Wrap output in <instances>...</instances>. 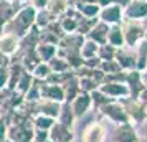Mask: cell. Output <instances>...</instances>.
Returning <instances> with one entry per match:
<instances>
[{
  "mask_svg": "<svg viewBox=\"0 0 147 142\" xmlns=\"http://www.w3.org/2000/svg\"><path fill=\"white\" fill-rule=\"evenodd\" d=\"M142 2H147V0H142Z\"/></svg>",
  "mask_w": 147,
  "mask_h": 142,
  "instance_id": "f907efd6",
  "label": "cell"
},
{
  "mask_svg": "<svg viewBox=\"0 0 147 142\" xmlns=\"http://www.w3.org/2000/svg\"><path fill=\"white\" fill-rule=\"evenodd\" d=\"M99 69L104 73V75H116V73H121V71H122L121 66L116 63V60L101 61V63H99Z\"/></svg>",
  "mask_w": 147,
  "mask_h": 142,
  "instance_id": "e575fe53",
  "label": "cell"
},
{
  "mask_svg": "<svg viewBox=\"0 0 147 142\" xmlns=\"http://www.w3.org/2000/svg\"><path fill=\"white\" fill-rule=\"evenodd\" d=\"M25 5V3H13L8 0H0V33L3 32V27L7 25V22L17 13V10Z\"/></svg>",
  "mask_w": 147,
  "mask_h": 142,
  "instance_id": "ac0fdd59",
  "label": "cell"
},
{
  "mask_svg": "<svg viewBox=\"0 0 147 142\" xmlns=\"http://www.w3.org/2000/svg\"><path fill=\"white\" fill-rule=\"evenodd\" d=\"M0 65H10V60L7 56H3L2 53H0Z\"/></svg>",
  "mask_w": 147,
  "mask_h": 142,
  "instance_id": "7bdbcfd3",
  "label": "cell"
},
{
  "mask_svg": "<svg viewBox=\"0 0 147 142\" xmlns=\"http://www.w3.org/2000/svg\"><path fill=\"white\" fill-rule=\"evenodd\" d=\"M35 15H36V10H35L32 5H22L18 10H17V13L7 22V25L3 27V32H7V33H13L15 36H18V38H23L25 35L35 27ZM2 32V33H3Z\"/></svg>",
  "mask_w": 147,
  "mask_h": 142,
  "instance_id": "6da1fadb",
  "label": "cell"
},
{
  "mask_svg": "<svg viewBox=\"0 0 147 142\" xmlns=\"http://www.w3.org/2000/svg\"><path fill=\"white\" fill-rule=\"evenodd\" d=\"M23 99L28 101V102H36L40 99V81H38V79H35V81L32 83V86H30V89L25 93Z\"/></svg>",
  "mask_w": 147,
  "mask_h": 142,
  "instance_id": "836d02e7",
  "label": "cell"
},
{
  "mask_svg": "<svg viewBox=\"0 0 147 142\" xmlns=\"http://www.w3.org/2000/svg\"><path fill=\"white\" fill-rule=\"evenodd\" d=\"M69 106H71V111H73L74 117H76V119H83V117L88 114V111H91V108H93L91 94L81 91L80 94L69 102Z\"/></svg>",
  "mask_w": 147,
  "mask_h": 142,
  "instance_id": "4fadbf2b",
  "label": "cell"
},
{
  "mask_svg": "<svg viewBox=\"0 0 147 142\" xmlns=\"http://www.w3.org/2000/svg\"><path fill=\"white\" fill-rule=\"evenodd\" d=\"M106 43L113 45L114 48H122V46H124V36H122V28H121V23L109 25V32H107Z\"/></svg>",
  "mask_w": 147,
  "mask_h": 142,
  "instance_id": "603a6c76",
  "label": "cell"
},
{
  "mask_svg": "<svg viewBox=\"0 0 147 142\" xmlns=\"http://www.w3.org/2000/svg\"><path fill=\"white\" fill-rule=\"evenodd\" d=\"M116 50L117 48H114L113 45H109V43H102L98 46V58L101 61H109V60H114V56H116Z\"/></svg>",
  "mask_w": 147,
  "mask_h": 142,
  "instance_id": "4dcf8cb0",
  "label": "cell"
},
{
  "mask_svg": "<svg viewBox=\"0 0 147 142\" xmlns=\"http://www.w3.org/2000/svg\"><path fill=\"white\" fill-rule=\"evenodd\" d=\"M116 63L121 66L122 71H131V69H137V56L134 48L122 46L116 50V56H114Z\"/></svg>",
  "mask_w": 147,
  "mask_h": 142,
  "instance_id": "30bf717a",
  "label": "cell"
},
{
  "mask_svg": "<svg viewBox=\"0 0 147 142\" xmlns=\"http://www.w3.org/2000/svg\"><path fill=\"white\" fill-rule=\"evenodd\" d=\"M55 20H56V17H55L53 13H50L47 8H45V10H38L36 15H35V27L38 28V30H41V28L48 27V25Z\"/></svg>",
  "mask_w": 147,
  "mask_h": 142,
  "instance_id": "f1b7e54d",
  "label": "cell"
},
{
  "mask_svg": "<svg viewBox=\"0 0 147 142\" xmlns=\"http://www.w3.org/2000/svg\"><path fill=\"white\" fill-rule=\"evenodd\" d=\"M98 89L113 101H121L129 98V89L124 81H102Z\"/></svg>",
  "mask_w": 147,
  "mask_h": 142,
  "instance_id": "ba28073f",
  "label": "cell"
},
{
  "mask_svg": "<svg viewBox=\"0 0 147 142\" xmlns=\"http://www.w3.org/2000/svg\"><path fill=\"white\" fill-rule=\"evenodd\" d=\"M28 5H32V7L38 12V10H45L48 5V0H28Z\"/></svg>",
  "mask_w": 147,
  "mask_h": 142,
  "instance_id": "f35d334b",
  "label": "cell"
},
{
  "mask_svg": "<svg viewBox=\"0 0 147 142\" xmlns=\"http://www.w3.org/2000/svg\"><path fill=\"white\" fill-rule=\"evenodd\" d=\"M147 17V2L129 0L122 7V20H144Z\"/></svg>",
  "mask_w": 147,
  "mask_h": 142,
  "instance_id": "9c48e42d",
  "label": "cell"
},
{
  "mask_svg": "<svg viewBox=\"0 0 147 142\" xmlns=\"http://www.w3.org/2000/svg\"><path fill=\"white\" fill-rule=\"evenodd\" d=\"M107 32H109V25L104 23V22L98 20L96 25H94V27L89 30V33L86 35V38L96 41L98 45H102V43H106V40H107Z\"/></svg>",
  "mask_w": 147,
  "mask_h": 142,
  "instance_id": "d6986e66",
  "label": "cell"
},
{
  "mask_svg": "<svg viewBox=\"0 0 147 142\" xmlns=\"http://www.w3.org/2000/svg\"><path fill=\"white\" fill-rule=\"evenodd\" d=\"M48 66L51 69V73H66V71H73L71 66H69V63H68L65 58L58 56V55L48 61Z\"/></svg>",
  "mask_w": 147,
  "mask_h": 142,
  "instance_id": "83f0119b",
  "label": "cell"
},
{
  "mask_svg": "<svg viewBox=\"0 0 147 142\" xmlns=\"http://www.w3.org/2000/svg\"><path fill=\"white\" fill-rule=\"evenodd\" d=\"M124 83L129 89V98L131 99H137L139 94L142 93V89L146 88V83L142 81L140 71H137V69L124 71Z\"/></svg>",
  "mask_w": 147,
  "mask_h": 142,
  "instance_id": "8fae6325",
  "label": "cell"
},
{
  "mask_svg": "<svg viewBox=\"0 0 147 142\" xmlns=\"http://www.w3.org/2000/svg\"><path fill=\"white\" fill-rule=\"evenodd\" d=\"M121 104L126 111L127 121L131 122L132 126L139 127L142 124H146L147 121V111L146 108L142 106V102L139 99H131V98H126V99H121Z\"/></svg>",
  "mask_w": 147,
  "mask_h": 142,
  "instance_id": "277c9868",
  "label": "cell"
},
{
  "mask_svg": "<svg viewBox=\"0 0 147 142\" xmlns=\"http://www.w3.org/2000/svg\"><path fill=\"white\" fill-rule=\"evenodd\" d=\"M40 99H51L56 102L65 101V93L61 84H53L48 81H40Z\"/></svg>",
  "mask_w": 147,
  "mask_h": 142,
  "instance_id": "9a60e30c",
  "label": "cell"
},
{
  "mask_svg": "<svg viewBox=\"0 0 147 142\" xmlns=\"http://www.w3.org/2000/svg\"><path fill=\"white\" fill-rule=\"evenodd\" d=\"M98 20L104 22L107 25H116L122 22V7L117 3H109L106 7H101L98 13Z\"/></svg>",
  "mask_w": 147,
  "mask_h": 142,
  "instance_id": "5bb4252c",
  "label": "cell"
},
{
  "mask_svg": "<svg viewBox=\"0 0 147 142\" xmlns=\"http://www.w3.org/2000/svg\"><path fill=\"white\" fill-rule=\"evenodd\" d=\"M140 76H142V81L146 83V86H147V60H146V66H144V69L140 71Z\"/></svg>",
  "mask_w": 147,
  "mask_h": 142,
  "instance_id": "b9f144b4",
  "label": "cell"
},
{
  "mask_svg": "<svg viewBox=\"0 0 147 142\" xmlns=\"http://www.w3.org/2000/svg\"><path fill=\"white\" fill-rule=\"evenodd\" d=\"M96 111L102 119V122H109L111 126H119V124L129 122L121 101H109L106 104H102L101 108H98Z\"/></svg>",
  "mask_w": 147,
  "mask_h": 142,
  "instance_id": "7a4b0ae2",
  "label": "cell"
},
{
  "mask_svg": "<svg viewBox=\"0 0 147 142\" xmlns=\"http://www.w3.org/2000/svg\"><path fill=\"white\" fill-rule=\"evenodd\" d=\"M71 7H74L86 18H98V13H99V10H101L99 5L88 3V2H80V0H71Z\"/></svg>",
  "mask_w": 147,
  "mask_h": 142,
  "instance_id": "7402d4cb",
  "label": "cell"
},
{
  "mask_svg": "<svg viewBox=\"0 0 147 142\" xmlns=\"http://www.w3.org/2000/svg\"><path fill=\"white\" fill-rule=\"evenodd\" d=\"M2 142H12V141H10V139H5V141H2Z\"/></svg>",
  "mask_w": 147,
  "mask_h": 142,
  "instance_id": "c3c4849f",
  "label": "cell"
},
{
  "mask_svg": "<svg viewBox=\"0 0 147 142\" xmlns=\"http://www.w3.org/2000/svg\"><path fill=\"white\" fill-rule=\"evenodd\" d=\"M33 137V124L32 119L18 124H8L7 127V139L12 142H32Z\"/></svg>",
  "mask_w": 147,
  "mask_h": 142,
  "instance_id": "8992f818",
  "label": "cell"
},
{
  "mask_svg": "<svg viewBox=\"0 0 147 142\" xmlns=\"http://www.w3.org/2000/svg\"><path fill=\"white\" fill-rule=\"evenodd\" d=\"M98 46H99V45H98L96 41L89 40V38H84V41H83V45H81V48H80V55H81L83 63L98 56Z\"/></svg>",
  "mask_w": 147,
  "mask_h": 142,
  "instance_id": "cb8c5ba5",
  "label": "cell"
},
{
  "mask_svg": "<svg viewBox=\"0 0 147 142\" xmlns=\"http://www.w3.org/2000/svg\"><path fill=\"white\" fill-rule=\"evenodd\" d=\"M35 81L33 75L30 73V71H27V69H23V73L20 75V78H18V81H17V84H15V93H18V94L25 96V93H27L28 89H30V86H32V83Z\"/></svg>",
  "mask_w": 147,
  "mask_h": 142,
  "instance_id": "484cf974",
  "label": "cell"
},
{
  "mask_svg": "<svg viewBox=\"0 0 147 142\" xmlns=\"http://www.w3.org/2000/svg\"><path fill=\"white\" fill-rule=\"evenodd\" d=\"M96 22H98V18H86V17H83L80 20V23H78V28H76V33L83 35V36H86L88 33H89V30L96 25Z\"/></svg>",
  "mask_w": 147,
  "mask_h": 142,
  "instance_id": "d6a6232c",
  "label": "cell"
},
{
  "mask_svg": "<svg viewBox=\"0 0 147 142\" xmlns=\"http://www.w3.org/2000/svg\"><path fill=\"white\" fill-rule=\"evenodd\" d=\"M61 88H63V93H65V101H66V102H71L74 98L81 93L80 81H78V76H76V75H73L71 78H68L66 81L61 84Z\"/></svg>",
  "mask_w": 147,
  "mask_h": 142,
  "instance_id": "44dd1931",
  "label": "cell"
},
{
  "mask_svg": "<svg viewBox=\"0 0 147 142\" xmlns=\"http://www.w3.org/2000/svg\"><path fill=\"white\" fill-rule=\"evenodd\" d=\"M20 51V38L15 36L13 33H0V53L12 60L15 55Z\"/></svg>",
  "mask_w": 147,
  "mask_h": 142,
  "instance_id": "7c38bea8",
  "label": "cell"
},
{
  "mask_svg": "<svg viewBox=\"0 0 147 142\" xmlns=\"http://www.w3.org/2000/svg\"><path fill=\"white\" fill-rule=\"evenodd\" d=\"M55 119L48 117V116H43V114H33L32 116V124H33L35 129H41V131H50V127L53 126Z\"/></svg>",
  "mask_w": 147,
  "mask_h": 142,
  "instance_id": "f546056e",
  "label": "cell"
},
{
  "mask_svg": "<svg viewBox=\"0 0 147 142\" xmlns=\"http://www.w3.org/2000/svg\"><path fill=\"white\" fill-rule=\"evenodd\" d=\"M48 139L51 142H73L74 141L73 129H68L63 124L55 121L53 126L48 131Z\"/></svg>",
  "mask_w": 147,
  "mask_h": 142,
  "instance_id": "2e32d148",
  "label": "cell"
},
{
  "mask_svg": "<svg viewBox=\"0 0 147 142\" xmlns=\"http://www.w3.org/2000/svg\"><path fill=\"white\" fill-rule=\"evenodd\" d=\"M121 28H122V36H124V46L132 48L146 38L142 20H122Z\"/></svg>",
  "mask_w": 147,
  "mask_h": 142,
  "instance_id": "3957f363",
  "label": "cell"
},
{
  "mask_svg": "<svg viewBox=\"0 0 147 142\" xmlns=\"http://www.w3.org/2000/svg\"><path fill=\"white\" fill-rule=\"evenodd\" d=\"M107 127L102 121H91L81 131V142H106Z\"/></svg>",
  "mask_w": 147,
  "mask_h": 142,
  "instance_id": "5b68a950",
  "label": "cell"
},
{
  "mask_svg": "<svg viewBox=\"0 0 147 142\" xmlns=\"http://www.w3.org/2000/svg\"><path fill=\"white\" fill-rule=\"evenodd\" d=\"M111 141L113 142H139L140 135L136 126H132L131 122H126V124L113 126Z\"/></svg>",
  "mask_w": 147,
  "mask_h": 142,
  "instance_id": "52a82bcc",
  "label": "cell"
},
{
  "mask_svg": "<svg viewBox=\"0 0 147 142\" xmlns=\"http://www.w3.org/2000/svg\"><path fill=\"white\" fill-rule=\"evenodd\" d=\"M7 127H8V124L5 121V117H2L0 119V142L7 139Z\"/></svg>",
  "mask_w": 147,
  "mask_h": 142,
  "instance_id": "ab89813d",
  "label": "cell"
},
{
  "mask_svg": "<svg viewBox=\"0 0 147 142\" xmlns=\"http://www.w3.org/2000/svg\"><path fill=\"white\" fill-rule=\"evenodd\" d=\"M91 94V102H93V108H94V111L98 108H101L102 104H106V102H109V101H113V99H109L106 94H102L99 89H96V91H93V93H89Z\"/></svg>",
  "mask_w": 147,
  "mask_h": 142,
  "instance_id": "d590c367",
  "label": "cell"
},
{
  "mask_svg": "<svg viewBox=\"0 0 147 142\" xmlns=\"http://www.w3.org/2000/svg\"><path fill=\"white\" fill-rule=\"evenodd\" d=\"M56 122H60L63 124L65 127L68 129H73L74 127V122H76V117H74L73 111H71V106H69V102L63 101L60 106V112H58V117L55 119Z\"/></svg>",
  "mask_w": 147,
  "mask_h": 142,
  "instance_id": "ffe728a7",
  "label": "cell"
},
{
  "mask_svg": "<svg viewBox=\"0 0 147 142\" xmlns=\"http://www.w3.org/2000/svg\"><path fill=\"white\" fill-rule=\"evenodd\" d=\"M137 99L142 102V106H144V108H146V111H147V86L142 89V93L139 94V98H137Z\"/></svg>",
  "mask_w": 147,
  "mask_h": 142,
  "instance_id": "60d3db41",
  "label": "cell"
},
{
  "mask_svg": "<svg viewBox=\"0 0 147 142\" xmlns=\"http://www.w3.org/2000/svg\"><path fill=\"white\" fill-rule=\"evenodd\" d=\"M50 73H51V69L48 66V63H43V61H40V63L35 66V69L32 71L33 78L38 79V81H47V78L50 76Z\"/></svg>",
  "mask_w": 147,
  "mask_h": 142,
  "instance_id": "1f68e13d",
  "label": "cell"
},
{
  "mask_svg": "<svg viewBox=\"0 0 147 142\" xmlns=\"http://www.w3.org/2000/svg\"><path fill=\"white\" fill-rule=\"evenodd\" d=\"M8 2H13V3H28V0H8Z\"/></svg>",
  "mask_w": 147,
  "mask_h": 142,
  "instance_id": "ee69618b",
  "label": "cell"
},
{
  "mask_svg": "<svg viewBox=\"0 0 147 142\" xmlns=\"http://www.w3.org/2000/svg\"><path fill=\"white\" fill-rule=\"evenodd\" d=\"M45 142H51V141H50V139H47V141H45Z\"/></svg>",
  "mask_w": 147,
  "mask_h": 142,
  "instance_id": "681fc988",
  "label": "cell"
},
{
  "mask_svg": "<svg viewBox=\"0 0 147 142\" xmlns=\"http://www.w3.org/2000/svg\"><path fill=\"white\" fill-rule=\"evenodd\" d=\"M48 139V132L47 131H41V129H35L33 127V137L32 142H45Z\"/></svg>",
  "mask_w": 147,
  "mask_h": 142,
  "instance_id": "74e56055",
  "label": "cell"
},
{
  "mask_svg": "<svg viewBox=\"0 0 147 142\" xmlns=\"http://www.w3.org/2000/svg\"><path fill=\"white\" fill-rule=\"evenodd\" d=\"M8 86V65H0V89Z\"/></svg>",
  "mask_w": 147,
  "mask_h": 142,
  "instance_id": "8d00e7d4",
  "label": "cell"
},
{
  "mask_svg": "<svg viewBox=\"0 0 147 142\" xmlns=\"http://www.w3.org/2000/svg\"><path fill=\"white\" fill-rule=\"evenodd\" d=\"M35 51L38 55L40 61L43 63H48V61L56 56V45H50V43H38Z\"/></svg>",
  "mask_w": 147,
  "mask_h": 142,
  "instance_id": "d4e9b609",
  "label": "cell"
},
{
  "mask_svg": "<svg viewBox=\"0 0 147 142\" xmlns=\"http://www.w3.org/2000/svg\"><path fill=\"white\" fill-rule=\"evenodd\" d=\"M3 117V109H2V106H0V119Z\"/></svg>",
  "mask_w": 147,
  "mask_h": 142,
  "instance_id": "bcb514c9",
  "label": "cell"
},
{
  "mask_svg": "<svg viewBox=\"0 0 147 142\" xmlns=\"http://www.w3.org/2000/svg\"><path fill=\"white\" fill-rule=\"evenodd\" d=\"M69 7H71V0H48L47 10L58 18V17L65 13Z\"/></svg>",
  "mask_w": 147,
  "mask_h": 142,
  "instance_id": "4316f807",
  "label": "cell"
},
{
  "mask_svg": "<svg viewBox=\"0 0 147 142\" xmlns=\"http://www.w3.org/2000/svg\"><path fill=\"white\" fill-rule=\"evenodd\" d=\"M60 106L61 102L51 101V99H38L35 102V114H43L51 119H56L60 112Z\"/></svg>",
  "mask_w": 147,
  "mask_h": 142,
  "instance_id": "e0dca14e",
  "label": "cell"
},
{
  "mask_svg": "<svg viewBox=\"0 0 147 142\" xmlns=\"http://www.w3.org/2000/svg\"><path fill=\"white\" fill-rule=\"evenodd\" d=\"M139 142H147V137H140V141Z\"/></svg>",
  "mask_w": 147,
  "mask_h": 142,
  "instance_id": "7dc6e473",
  "label": "cell"
},
{
  "mask_svg": "<svg viewBox=\"0 0 147 142\" xmlns=\"http://www.w3.org/2000/svg\"><path fill=\"white\" fill-rule=\"evenodd\" d=\"M142 25H144V30H146V38H147V17L142 20Z\"/></svg>",
  "mask_w": 147,
  "mask_h": 142,
  "instance_id": "f6af8a7d",
  "label": "cell"
}]
</instances>
